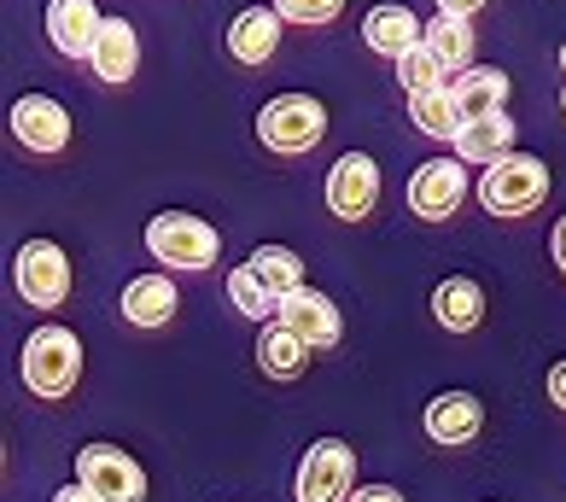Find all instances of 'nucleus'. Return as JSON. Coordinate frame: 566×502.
Here are the masks:
<instances>
[{"label":"nucleus","mask_w":566,"mask_h":502,"mask_svg":"<svg viewBox=\"0 0 566 502\" xmlns=\"http://www.w3.org/2000/svg\"><path fill=\"white\" fill-rule=\"evenodd\" d=\"M258 140L281 158H298V153H316L327 140V106L316 94H275L269 106L258 112Z\"/></svg>","instance_id":"1"},{"label":"nucleus","mask_w":566,"mask_h":502,"mask_svg":"<svg viewBox=\"0 0 566 502\" xmlns=\"http://www.w3.org/2000/svg\"><path fill=\"white\" fill-rule=\"evenodd\" d=\"M543 199H549V164L532 153H509L479 176V205L491 217H532Z\"/></svg>","instance_id":"2"},{"label":"nucleus","mask_w":566,"mask_h":502,"mask_svg":"<svg viewBox=\"0 0 566 502\" xmlns=\"http://www.w3.org/2000/svg\"><path fill=\"white\" fill-rule=\"evenodd\" d=\"M82 380V339L71 327H35L30 339H24V386L35 397H71Z\"/></svg>","instance_id":"3"},{"label":"nucleus","mask_w":566,"mask_h":502,"mask_svg":"<svg viewBox=\"0 0 566 502\" xmlns=\"http://www.w3.org/2000/svg\"><path fill=\"white\" fill-rule=\"evenodd\" d=\"M146 251L170 269H211L222 251V234L193 211H158L146 222Z\"/></svg>","instance_id":"4"},{"label":"nucleus","mask_w":566,"mask_h":502,"mask_svg":"<svg viewBox=\"0 0 566 502\" xmlns=\"http://www.w3.org/2000/svg\"><path fill=\"white\" fill-rule=\"evenodd\" d=\"M12 286L35 310H59L71 299V258L59 240H24L12 258Z\"/></svg>","instance_id":"5"},{"label":"nucleus","mask_w":566,"mask_h":502,"mask_svg":"<svg viewBox=\"0 0 566 502\" xmlns=\"http://www.w3.org/2000/svg\"><path fill=\"white\" fill-rule=\"evenodd\" d=\"M76 485L99 502H146V468L117 445L76 450Z\"/></svg>","instance_id":"6"},{"label":"nucleus","mask_w":566,"mask_h":502,"mask_svg":"<svg viewBox=\"0 0 566 502\" xmlns=\"http://www.w3.org/2000/svg\"><path fill=\"white\" fill-rule=\"evenodd\" d=\"M298 502H350L356 496V450L345 438H316L298 462Z\"/></svg>","instance_id":"7"},{"label":"nucleus","mask_w":566,"mask_h":502,"mask_svg":"<svg viewBox=\"0 0 566 502\" xmlns=\"http://www.w3.org/2000/svg\"><path fill=\"white\" fill-rule=\"evenodd\" d=\"M468 199V164L461 158H427L409 176V211L421 222H450Z\"/></svg>","instance_id":"8"},{"label":"nucleus","mask_w":566,"mask_h":502,"mask_svg":"<svg viewBox=\"0 0 566 502\" xmlns=\"http://www.w3.org/2000/svg\"><path fill=\"white\" fill-rule=\"evenodd\" d=\"M380 199V164L368 153H339V164L327 170V211L339 222H363Z\"/></svg>","instance_id":"9"},{"label":"nucleus","mask_w":566,"mask_h":502,"mask_svg":"<svg viewBox=\"0 0 566 502\" xmlns=\"http://www.w3.org/2000/svg\"><path fill=\"white\" fill-rule=\"evenodd\" d=\"M275 322H281L286 333H298V339H304L310 351H333V345H339V333H345L339 304H333L327 292H316V286L286 292L281 310H275Z\"/></svg>","instance_id":"10"},{"label":"nucleus","mask_w":566,"mask_h":502,"mask_svg":"<svg viewBox=\"0 0 566 502\" xmlns=\"http://www.w3.org/2000/svg\"><path fill=\"white\" fill-rule=\"evenodd\" d=\"M12 140L30 153H65L71 146V112L53 94H24L12 100Z\"/></svg>","instance_id":"11"},{"label":"nucleus","mask_w":566,"mask_h":502,"mask_svg":"<svg viewBox=\"0 0 566 502\" xmlns=\"http://www.w3.org/2000/svg\"><path fill=\"white\" fill-rule=\"evenodd\" d=\"M421 427L432 445H444V450H461V445H473L479 427H485V404H479L473 391H438L427 415H421Z\"/></svg>","instance_id":"12"},{"label":"nucleus","mask_w":566,"mask_h":502,"mask_svg":"<svg viewBox=\"0 0 566 502\" xmlns=\"http://www.w3.org/2000/svg\"><path fill=\"white\" fill-rule=\"evenodd\" d=\"M99 30H106V18L94 0H48V41L65 59H94Z\"/></svg>","instance_id":"13"},{"label":"nucleus","mask_w":566,"mask_h":502,"mask_svg":"<svg viewBox=\"0 0 566 502\" xmlns=\"http://www.w3.org/2000/svg\"><path fill=\"white\" fill-rule=\"evenodd\" d=\"M281 30L286 24H281L275 7H245V12L228 18V53H234L240 65H269L281 48Z\"/></svg>","instance_id":"14"},{"label":"nucleus","mask_w":566,"mask_h":502,"mask_svg":"<svg viewBox=\"0 0 566 502\" xmlns=\"http://www.w3.org/2000/svg\"><path fill=\"white\" fill-rule=\"evenodd\" d=\"M363 41H368V48L380 53V59H391V65H397L403 53H415V48L427 41V24H421V18H415L409 7H368Z\"/></svg>","instance_id":"15"},{"label":"nucleus","mask_w":566,"mask_h":502,"mask_svg":"<svg viewBox=\"0 0 566 502\" xmlns=\"http://www.w3.org/2000/svg\"><path fill=\"white\" fill-rule=\"evenodd\" d=\"M432 322L444 333H473L485 322V286L468 275H444L432 286Z\"/></svg>","instance_id":"16"},{"label":"nucleus","mask_w":566,"mask_h":502,"mask_svg":"<svg viewBox=\"0 0 566 502\" xmlns=\"http://www.w3.org/2000/svg\"><path fill=\"white\" fill-rule=\"evenodd\" d=\"M176 281L170 275H135L129 286H123V299H117V310H123V322L129 327H164L176 316Z\"/></svg>","instance_id":"17"},{"label":"nucleus","mask_w":566,"mask_h":502,"mask_svg":"<svg viewBox=\"0 0 566 502\" xmlns=\"http://www.w3.org/2000/svg\"><path fill=\"white\" fill-rule=\"evenodd\" d=\"M450 94H455V106H461V123L496 117L502 106H509V71L473 65V71H461V76L450 82Z\"/></svg>","instance_id":"18"},{"label":"nucleus","mask_w":566,"mask_h":502,"mask_svg":"<svg viewBox=\"0 0 566 502\" xmlns=\"http://www.w3.org/2000/svg\"><path fill=\"white\" fill-rule=\"evenodd\" d=\"M514 153V117L496 112V117H479V123H461L455 135V158L461 164H479V170H491Z\"/></svg>","instance_id":"19"},{"label":"nucleus","mask_w":566,"mask_h":502,"mask_svg":"<svg viewBox=\"0 0 566 502\" xmlns=\"http://www.w3.org/2000/svg\"><path fill=\"white\" fill-rule=\"evenodd\" d=\"M94 76L99 82H129L140 71V35L129 18H106V30H99V48H94Z\"/></svg>","instance_id":"20"},{"label":"nucleus","mask_w":566,"mask_h":502,"mask_svg":"<svg viewBox=\"0 0 566 502\" xmlns=\"http://www.w3.org/2000/svg\"><path fill=\"white\" fill-rule=\"evenodd\" d=\"M258 363L269 380H298V374L310 368V345L298 339V333H286L281 322H269L258 333Z\"/></svg>","instance_id":"21"},{"label":"nucleus","mask_w":566,"mask_h":502,"mask_svg":"<svg viewBox=\"0 0 566 502\" xmlns=\"http://www.w3.org/2000/svg\"><path fill=\"white\" fill-rule=\"evenodd\" d=\"M421 48H427L444 71H473V30H468V18H444V12H438L432 24H427Z\"/></svg>","instance_id":"22"},{"label":"nucleus","mask_w":566,"mask_h":502,"mask_svg":"<svg viewBox=\"0 0 566 502\" xmlns=\"http://www.w3.org/2000/svg\"><path fill=\"white\" fill-rule=\"evenodd\" d=\"M409 123H415L421 135H432V140H450V146H455V135H461V106H455V94H450V88L409 94Z\"/></svg>","instance_id":"23"},{"label":"nucleus","mask_w":566,"mask_h":502,"mask_svg":"<svg viewBox=\"0 0 566 502\" xmlns=\"http://www.w3.org/2000/svg\"><path fill=\"white\" fill-rule=\"evenodd\" d=\"M245 263H251V275H258L269 292H275V299H286V292L304 286V258H298L292 245H258Z\"/></svg>","instance_id":"24"},{"label":"nucleus","mask_w":566,"mask_h":502,"mask_svg":"<svg viewBox=\"0 0 566 502\" xmlns=\"http://www.w3.org/2000/svg\"><path fill=\"white\" fill-rule=\"evenodd\" d=\"M228 299H234V310H240L245 322H269V316L281 310V299H275V292H269L258 275H251V263H240L234 275H228Z\"/></svg>","instance_id":"25"},{"label":"nucleus","mask_w":566,"mask_h":502,"mask_svg":"<svg viewBox=\"0 0 566 502\" xmlns=\"http://www.w3.org/2000/svg\"><path fill=\"white\" fill-rule=\"evenodd\" d=\"M444 76H450V71L438 65V59H432L427 48H415V53H403V59H397V82H403L409 94H432V88H450Z\"/></svg>","instance_id":"26"},{"label":"nucleus","mask_w":566,"mask_h":502,"mask_svg":"<svg viewBox=\"0 0 566 502\" xmlns=\"http://www.w3.org/2000/svg\"><path fill=\"white\" fill-rule=\"evenodd\" d=\"M269 7H275L281 24H292V30H322L345 12V0H269Z\"/></svg>","instance_id":"27"},{"label":"nucleus","mask_w":566,"mask_h":502,"mask_svg":"<svg viewBox=\"0 0 566 502\" xmlns=\"http://www.w3.org/2000/svg\"><path fill=\"white\" fill-rule=\"evenodd\" d=\"M432 7L444 12V18H473V12H485L491 0H432Z\"/></svg>","instance_id":"28"},{"label":"nucleus","mask_w":566,"mask_h":502,"mask_svg":"<svg viewBox=\"0 0 566 502\" xmlns=\"http://www.w3.org/2000/svg\"><path fill=\"white\" fill-rule=\"evenodd\" d=\"M350 502H409L403 491H391V485H356Z\"/></svg>","instance_id":"29"},{"label":"nucleus","mask_w":566,"mask_h":502,"mask_svg":"<svg viewBox=\"0 0 566 502\" xmlns=\"http://www.w3.org/2000/svg\"><path fill=\"white\" fill-rule=\"evenodd\" d=\"M549 397H555V409H566V357L549 368Z\"/></svg>","instance_id":"30"},{"label":"nucleus","mask_w":566,"mask_h":502,"mask_svg":"<svg viewBox=\"0 0 566 502\" xmlns=\"http://www.w3.org/2000/svg\"><path fill=\"white\" fill-rule=\"evenodd\" d=\"M549 251H555V269L566 275V217L555 222V234H549Z\"/></svg>","instance_id":"31"},{"label":"nucleus","mask_w":566,"mask_h":502,"mask_svg":"<svg viewBox=\"0 0 566 502\" xmlns=\"http://www.w3.org/2000/svg\"><path fill=\"white\" fill-rule=\"evenodd\" d=\"M53 502H99V496H88V491H82L76 479H71V485H59V496H53Z\"/></svg>","instance_id":"32"},{"label":"nucleus","mask_w":566,"mask_h":502,"mask_svg":"<svg viewBox=\"0 0 566 502\" xmlns=\"http://www.w3.org/2000/svg\"><path fill=\"white\" fill-rule=\"evenodd\" d=\"M560 71H566V48H560Z\"/></svg>","instance_id":"33"},{"label":"nucleus","mask_w":566,"mask_h":502,"mask_svg":"<svg viewBox=\"0 0 566 502\" xmlns=\"http://www.w3.org/2000/svg\"><path fill=\"white\" fill-rule=\"evenodd\" d=\"M560 112H566V88H560Z\"/></svg>","instance_id":"34"}]
</instances>
